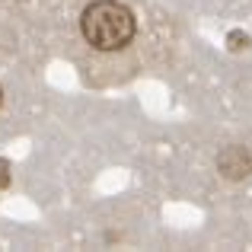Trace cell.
<instances>
[{"instance_id":"obj_1","label":"cell","mask_w":252,"mask_h":252,"mask_svg":"<svg viewBox=\"0 0 252 252\" xmlns=\"http://www.w3.org/2000/svg\"><path fill=\"white\" fill-rule=\"evenodd\" d=\"M80 32L96 51H122L137 35V16L122 0H93L80 16Z\"/></svg>"},{"instance_id":"obj_3","label":"cell","mask_w":252,"mask_h":252,"mask_svg":"<svg viewBox=\"0 0 252 252\" xmlns=\"http://www.w3.org/2000/svg\"><path fill=\"white\" fill-rule=\"evenodd\" d=\"M0 102H3V90H0Z\"/></svg>"},{"instance_id":"obj_2","label":"cell","mask_w":252,"mask_h":252,"mask_svg":"<svg viewBox=\"0 0 252 252\" xmlns=\"http://www.w3.org/2000/svg\"><path fill=\"white\" fill-rule=\"evenodd\" d=\"M10 185V163L0 160V189H6Z\"/></svg>"}]
</instances>
